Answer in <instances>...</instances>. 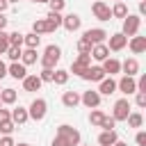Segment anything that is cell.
Segmentation results:
<instances>
[{"mask_svg": "<svg viewBox=\"0 0 146 146\" xmlns=\"http://www.w3.org/2000/svg\"><path fill=\"white\" fill-rule=\"evenodd\" d=\"M59 57H62V50H59V46L50 43V46H46V50H43V55H41V66H43V68H50V71H55V66H57Z\"/></svg>", "mask_w": 146, "mask_h": 146, "instance_id": "obj_1", "label": "cell"}, {"mask_svg": "<svg viewBox=\"0 0 146 146\" xmlns=\"http://www.w3.org/2000/svg\"><path fill=\"white\" fill-rule=\"evenodd\" d=\"M139 27H141V16H139V14H128V16L123 18V30H121V34H123V36H135V34L139 32Z\"/></svg>", "mask_w": 146, "mask_h": 146, "instance_id": "obj_2", "label": "cell"}, {"mask_svg": "<svg viewBox=\"0 0 146 146\" xmlns=\"http://www.w3.org/2000/svg\"><path fill=\"white\" fill-rule=\"evenodd\" d=\"M46 112H48V103H46L43 98H34V100L30 103V107H27V114H30L32 121H43Z\"/></svg>", "mask_w": 146, "mask_h": 146, "instance_id": "obj_3", "label": "cell"}, {"mask_svg": "<svg viewBox=\"0 0 146 146\" xmlns=\"http://www.w3.org/2000/svg\"><path fill=\"white\" fill-rule=\"evenodd\" d=\"M57 135H59V137H64L68 146H78V144H80V139H82V137H80V132H78L73 125H68V123L57 125Z\"/></svg>", "mask_w": 146, "mask_h": 146, "instance_id": "obj_4", "label": "cell"}, {"mask_svg": "<svg viewBox=\"0 0 146 146\" xmlns=\"http://www.w3.org/2000/svg\"><path fill=\"white\" fill-rule=\"evenodd\" d=\"M130 112H132V105H130V100H128V98H119V100L114 103L112 119H114V121H125Z\"/></svg>", "mask_w": 146, "mask_h": 146, "instance_id": "obj_5", "label": "cell"}, {"mask_svg": "<svg viewBox=\"0 0 146 146\" xmlns=\"http://www.w3.org/2000/svg\"><path fill=\"white\" fill-rule=\"evenodd\" d=\"M89 66H91V55H82V52H80V55L73 59V64H71V71H68V73L80 75V78H82V73H84Z\"/></svg>", "mask_w": 146, "mask_h": 146, "instance_id": "obj_6", "label": "cell"}, {"mask_svg": "<svg viewBox=\"0 0 146 146\" xmlns=\"http://www.w3.org/2000/svg\"><path fill=\"white\" fill-rule=\"evenodd\" d=\"M82 36H84V39H87L91 46H96V43H105V39H107L110 34H107L103 27H89V30H87Z\"/></svg>", "mask_w": 146, "mask_h": 146, "instance_id": "obj_7", "label": "cell"}, {"mask_svg": "<svg viewBox=\"0 0 146 146\" xmlns=\"http://www.w3.org/2000/svg\"><path fill=\"white\" fill-rule=\"evenodd\" d=\"M116 89H119L121 94H125V96H132V94H137V82H135V78L123 75V78L116 82Z\"/></svg>", "mask_w": 146, "mask_h": 146, "instance_id": "obj_8", "label": "cell"}, {"mask_svg": "<svg viewBox=\"0 0 146 146\" xmlns=\"http://www.w3.org/2000/svg\"><path fill=\"white\" fill-rule=\"evenodd\" d=\"M91 14H94V16L98 18V21H110V18H112L110 5H107V2H98V0H96V2L91 5Z\"/></svg>", "mask_w": 146, "mask_h": 146, "instance_id": "obj_9", "label": "cell"}, {"mask_svg": "<svg viewBox=\"0 0 146 146\" xmlns=\"http://www.w3.org/2000/svg\"><path fill=\"white\" fill-rule=\"evenodd\" d=\"M105 46H107V50L119 52V50H123V48L128 46V36H123L121 32H116V34H112V36H110V43H105Z\"/></svg>", "mask_w": 146, "mask_h": 146, "instance_id": "obj_10", "label": "cell"}, {"mask_svg": "<svg viewBox=\"0 0 146 146\" xmlns=\"http://www.w3.org/2000/svg\"><path fill=\"white\" fill-rule=\"evenodd\" d=\"M80 103H82V105H87L89 110H96V107L100 105V94H98V91H94V89H89V91H84V94L80 96Z\"/></svg>", "mask_w": 146, "mask_h": 146, "instance_id": "obj_11", "label": "cell"}, {"mask_svg": "<svg viewBox=\"0 0 146 146\" xmlns=\"http://www.w3.org/2000/svg\"><path fill=\"white\" fill-rule=\"evenodd\" d=\"M62 25H64L68 32H75V30H80L82 18H80L78 14H66V16H62Z\"/></svg>", "mask_w": 146, "mask_h": 146, "instance_id": "obj_12", "label": "cell"}, {"mask_svg": "<svg viewBox=\"0 0 146 146\" xmlns=\"http://www.w3.org/2000/svg\"><path fill=\"white\" fill-rule=\"evenodd\" d=\"M128 48H130L135 55H141V52H146V36H139V34L130 36V41H128Z\"/></svg>", "mask_w": 146, "mask_h": 146, "instance_id": "obj_13", "label": "cell"}, {"mask_svg": "<svg viewBox=\"0 0 146 146\" xmlns=\"http://www.w3.org/2000/svg\"><path fill=\"white\" fill-rule=\"evenodd\" d=\"M7 75H11L14 80H23V78L27 75V66H23L21 62H11V64L7 66Z\"/></svg>", "mask_w": 146, "mask_h": 146, "instance_id": "obj_14", "label": "cell"}, {"mask_svg": "<svg viewBox=\"0 0 146 146\" xmlns=\"http://www.w3.org/2000/svg\"><path fill=\"white\" fill-rule=\"evenodd\" d=\"M105 78V71L100 66H89L84 73H82V80H89V82H100Z\"/></svg>", "mask_w": 146, "mask_h": 146, "instance_id": "obj_15", "label": "cell"}, {"mask_svg": "<svg viewBox=\"0 0 146 146\" xmlns=\"http://www.w3.org/2000/svg\"><path fill=\"white\" fill-rule=\"evenodd\" d=\"M57 27H62V14L48 11V16H46V32H55Z\"/></svg>", "mask_w": 146, "mask_h": 146, "instance_id": "obj_16", "label": "cell"}, {"mask_svg": "<svg viewBox=\"0 0 146 146\" xmlns=\"http://www.w3.org/2000/svg\"><path fill=\"white\" fill-rule=\"evenodd\" d=\"M100 68L105 71V75H110V78H112L114 73H119V71H121V62H119L116 57H107V59L103 62V66H100Z\"/></svg>", "mask_w": 146, "mask_h": 146, "instance_id": "obj_17", "label": "cell"}, {"mask_svg": "<svg viewBox=\"0 0 146 146\" xmlns=\"http://www.w3.org/2000/svg\"><path fill=\"white\" fill-rule=\"evenodd\" d=\"M121 71H123L125 75H130V78H135V75L139 73V62H137L135 57H128L125 62H121Z\"/></svg>", "mask_w": 146, "mask_h": 146, "instance_id": "obj_18", "label": "cell"}, {"mask_svg": "<svg viewBox=\"0 0 146 146\" xmlns=\"http://www.w3.org/2000/svg\"><path fill=\"white\" fill-rule=\"evenodd\" d=\"M21 82H23V89H25V91H39L41 84H43V82L39 80V75H25Z\"/></svg>", "mask_w": 146, "mask_h": 146, "instance_id": "obj_19", "label": "cell"}, {"mask_svg": "<svg viewBox=\"0 0 146 146\" xmlns=\"http://www.w3.org/2000/svg\"><path fill=\"white\" fill-rule=\"evenodd\" d=\"M114 91H116V80L103 78V80H100V87H98V94H100V96H112Z\"/></svg>", "mask_w": 146, "mask_h": 146, "instance_id": "obj_20", "label": "cell"}, {"mask_svg": "<svg viewBox=\"0 0 146 146\" xmlns=\"http://www.w3.org/2000/svg\"><path fill=\"white\" fill-rule=\"evenodd\" d=\"M27 119H30V114H27V110L25 107H14L11 110V121H14V125H23V123H27Z\"/></svg>", "mask_w": 146, "mask_h": 146, "instance_id": "obj_21", "label": "cell"}, {"mask_svg": "<svg viewBox=\"0 0 146 146\" xmlns=\"http://www.w3.org/2000/svg\"><path fill=\"white\" fill-rule=\"evenodd\" d=\"M94 59H98V62H105L107 57H110V50H107V46L105 43H96V46H91V52H89Z\"/></svg>", "mask_w": 146, "mask_h": 146, "instance_id": "obj_22", "label": "cell"}, {"mask_svg": "<svg viewBox=\"0 0 146 146\" xmlns=\"http://www.w3.org/2000/svg\"><path fill=\"white\" fill-rule=\"evenodd\" d=\"M116 139H119L116 130H103V132L98 135V146H112Z\"/></svg>", "mask_w": 146, "mask_h": 146, "instance_id": "obj_23", "label": "cell"}, {"mask_svg": "<svg viewBox=\"0 0 146 146\" xmlns=\"http://www.w3.org/2000/svg\"><path fill=\"white\" fill-rule=\"evenodd\" d=\"M62 103H64V107H75V105H80V94L78 91H64L62 94Z\"/></svg>", "mask_w": 146, "mask_h": 146, "instance_id": "obj_24", "label": "cell"}, {"mask_svg": "<svg viewBox=\"0 0 146 146\" xmlns=\"http://www.w3.org/2000/svg\"><path fill=\"white\" fill-rule=\"evenodd\" d=\"M36 50L34 48H25L23 52H21V64L23 66H32V64H36Z\"/></svg>", "mask_w": 146, "mask_h": 146, "instance_id": "obj_25", "label": "cell"}, {"mask_svg": "<svg viewBox=\"0 0 146 146\" xmlns=\"http://www.w3.org/2000/svg\"><path fill=\"white\" fill-rule=\"evenodd\" d=\"M39 43H41V36L39 34H34V32H30V34H23V46L25 48H39Z\"/></svg>", "mask_w": 146, "mask_h": 146, "instance_id": "obj_26", "label": "cell"}, {"mask_svg": "<svg viewBox=\"0 0 146 146\" xmlns=\"http://www.w3.org/2000/svg\"><path fill=\"white\" fill-rule=\"evenodd\" d=\"M16 98H18V94H16L14 89H2V91H0V103H2V105H14Z\"/></svg>", "mask_w": 146, "mask_h": 146, "instance_id": "obj_27", "label": "cell"}, {"mask_svg": "<svg viewBox=\"0 0 146 146\" xmlns=\"http://www.w3.org/2000/svg\"><path fill=\"white\" fill-rule=\"evenodd\" d=\"M52 82L59 84V87H64V84L68 82V71H64V68H55V71H52Z\"/></svg>", "mask_w": 146, "mask_h": 146, "instance_id": "obj_28", "label": "cell"}, {"mask_svg": "<svg viewBox=\"0 0 146 146\" xmlns=\"http://www.w3.org/2000/svg\"><path fill=\"white\" fill-rule=\"evenodd\" d=\"M110 11H112V18H125V16H128L125 2H114V7H112Z\"/></svg>", "mask_w": 146, "mask_h": 146, "instance_id": "obj_29", "label": "cell"}, {"mask_svg": "<svg viewBox=\"0 0 146 146\" xmlns=\"http://www.w3.org/2000/svg\"><path fill=\"white\" fill-rule=\"evenodd\" d=\"M125 121H128L130 128H141V125H144V116H141V112H130Z\"/></svg>", "mask_w": 146, "mask_h": 146, "instance_id": "obj_30", "label": "cell"}, {"mask_svg": "<svg viewBox=\"0 0 146 146\" xmlns=\"http://www.w3.org/2000/svg\"><path fill=\"white\" fill-rule=\"evenodd\" d=\"M103 119H105V112H100V110H91V114H89V123H91V125H100Z\"/></svg>", "mask_w": 146, "mask_h": 146, "instance_id": "obj_31", "label": "cell"}, {"mask_svg": "<svg viewBox=\"0 0 146 146\" xmlns=\"http://www.w3.org/2000/svg\"><path fill=\"white\" fill-rule=\"evenodd\" d=\"M32 32H34V34H39V36H41V34H46V18H36V21L32 23Z\"/></svg>", "mask_w": 146, "mask_h": 146, "instance_id": "obj_32", "label": "cell"}, {"mask_svg": "<svg viewBox=\"0 0 146 146\" xmlns=\"http://www.w3.org/2000/svg\"><path fill=\"white\" fill-rule=\"evenodd\" d=\"M21 52H23V48H18V46H9L5 55H7L11 62H18V59H21Z\"/></svg>", "mask_w": 146, "mask_h": 146, "instance_id": "obj_33", "label": "cell"}, {"mask_svg": "<svg viewBox=\"0 0 146 146\" xmlns=\"http://www.w3.org/2000/svg\"><path fill=\"white\" fill-rule=\"evenodd\" d=\"M78 52H82V55H89V52H91V43H89L84 36L78 39Z\"/></svg>", "mask_w": 146, "mask_h": 146, "instance_id": "obj_34", "label": "cell"}, {"mask_svg": "<svg viewBox=\"0 0 146 146\" xmlns=\"http://www.w3.org/2000/svg\"><path fill=\"white\" fill-rule=\"evenodd\" d=\"M7 39H9V46H23V34L21 32H11V34H7Z\"/></svg>", "mask_w": 146, "mask_h": 146, "instance_id": "obj_35", "label": "cell"}, {"mask_svg": "<svg viewBox=\"0 0 146 146\" xmlns=\"http://www.w3.org/2000/svg\"><path fill=\"white\" fill-rule=\"evenodd\" d=\"M14 128H16V125H14L11 119H9V121H0V135H11Z\"/></svg>", "mask_w": 146, "mask_h": 146, "instance_id": "obj_36", "label": "cell"}, {"mask_svg": "<svg viewBox=\"0 0 146 146\" xmlns=\"http://www.w3.org/2000/svg\"><path fill=\"white\" fill-rule=\"evenodd\" d=\"M48 5H50V11H57V14H62V9H64L66 0H48Z\"/></svg>", "mask_w": 146, "mask_h": 146, "instance_id": "obj_37", "label": "cell"}, {"mask_svg": "<svg viewBox=\"0 0 146 146\" xmlns=\"http://www.w3.org/2000/svg\"><path fill=\"white\" fill-rule=\"evenodd\" d=\"M7 48H9V39H7V32H5V30H0V55H5V52H7Z\"/></svg>", "mask_w": 146, "mask_h": 146, "instance_id": "obj_38", "label": "cell"}, {"mask_svg": "<svg viewBox=\"0 0 146 146\" xmlns=\"http://www.w3.org/2000/svg\"><path fill=\"white\" fill-rule=\"evenodd\" d=\"M114 125H116V121H114L112 116H107V114H105V119H103V123H100L98 128H103V130H114Z\"/></svg>", "mask_w": 146, "mask_h": 146, "instance_id": "obj_39", "label": "cell"}, {"mask_svg": "<svg viewBox=\"0 0 146 146\" xmlns=\"http://www.w3.org/2000/svg\"><path fill=\"white\" fill-rule=\"evenodd\" d=\"M39 80H41V82H52V71H50V68H41Z\"/></svg>", "mask_w": 146, "mask_h": 146, "instance_id": "obj_40", "label": "cell"}, {"mask_svg": "<svg viewBox=\"0 0 146 146\" xmlns=\"http://www.w3.org/2000/svg\"><path fill=\"white\" fill-rule=\"evenodd\" d=\"M135 105L137 107H146V94L144 91H137L135 94Z\"/></svg>", "mask_w": 146, "mask_h": 146, "instance_id": "obj_41", "label": "cell"}, {"mask_svg": "<svg viewBox=\"0 0 146 146\" xmlns=\"http://www.w3.org/2000/svg\"><path fill=\"white\" fill-rule=\"evenodd\" d=\"M0 146H16V141L11 139V135H2L0 137Z\"/></svg>", "mask_w": 146, "mask_h": 146, "instance_id": "obj_42", "label": "cell"}, {"mask_svg": "<svg viewBox=\"0 0 146 146\" xmlns=\"http://www.w3.org/2000/svg\"><path fill=\"white\" fill-rule=\"evenodd\" d=\"M135 82H137V91L146 94V75H139V80H135Z\"/></svg>", "mask_w": 146, "mask_h": 146, "instance_id": "obj_43", "label": "cell"}, {"mask_svg": "<svg viewBox=\"0 0 146 146\" xmlns=\"http://www.w3.org/2000/svg\"><path fill=\"white\" fill-rule=\"evenodd\" d=\"M135 141H137V146H146V132H144V130H139V132H137V137H135Z\"/></svg>", "mask_w": 146, "mask_h": 146, "instance_id": "obj_44", "label": "cell"}, {"mask_svg": "<svg viewBox=\"0 0 146 146\" xmlns=\"http://www.w3.org/2000/svg\"><path fill=\"white\" fill-rule=\"evenodd\" d=\"M50 146H68V144H66V139H64V137H59V135H55V139L50 141Z\"/></svg>", "mask_w": 146, "mask_h": 146, "instance_id": "obj_45", "label": "cell"}, {"mask_svg": "<svg viewBox=\"0 0 146 146\" xmlns=\"http://www.w3.org/2000/svg\"><path fill=\"white\" fill-rule=\"evenodd\" d=\"M9 119H11V110L0 107V121H9Z\"/></svg>", "mask_w": 146, "mask_h": 146, "instance_id": "obj_46", "label": "cell"}, {"mask_svg": "<svg viewBox=\"0 0 146 146\" xmlns=\"http://www.w3.org/2000/svg\"><path fill=\"white\" fill-rule=\"evenodd\" d=\"M2 78H7V64L0 59V80H2Z\"/></svg>", "mask_w": 146, "mask_h": 146, "instance_id": "obj_47", "label": "cell"}, {"mask_svg": "<svg viewBox=\"0 0 146 146\" xmlns=\"http://www.w3.org/2000/svg\"><path fill=\"white\" fill-rule=\"evenodd\" d=\"M7 9H9V2L7 0H0V14H5Z\"/></svg>", "mask_w": 146, "mask_h": 146, "instance_id": "obj_48", "label": "cell"}, {"mask_svg": "<svg viewBox=\"0 0 146 146\" xmlns=\"http://www.w3.org/2000/svg\"><path fill=\"white\" fill-rule=\"evenodd\" d=\"M144 14H146V0L139 2V16H144Z\"/></svg>", "mask_w": 146, "mask_h": 146, "instance_id": "obj_49", "label": "cell"}, {"mask_svg": "<svg viewBox=\"0 0 146 146\" xmlns=\"http://www.w3.org/2000/svg\"><path fill=\"white\" fill-rule=\"evenodd\" d=\"M7 27V18H5V14H0V30H5Z\"/></svg>", "mask_w": 146, "mask_h": 146, "instance_id": "obj_50", "label": "cell"}, {"mask_svg": "<svg viewBox=\"0 0 146 146\" xmlns=\"http://www.w3.org/2000/svg\"><path fill=\"white\" fill-rule=\"evenodd\" d=\"M112 146H128V144H125V141H121V139H116V141H114Z\"/></svg>", "mask_w": 146, "mask_h": 146, "instance_id": "obj_51", "label": "cell"}, {"mask_svg": "<svg viewBox=\"0 0 146 146\" xmlns=\"http://www.w3.org/2000/svg\"><path fill=\"white\" fill-rule=\"evenodd\" d=\"M16 146H32V144H25V141H23V144H16Z\"/></svg>", "mask_w": 146, "mask_h": 146, "instance_id": "obj_52", "label": "cell"}, {"mask_svg": "<svg viewBox=\"0 0 146 146\" xmlns=\"http://www.w3.org/2000/svg\"><path fill=\"white\" fill-rule=\"evenodd\" d=\"M32 2H48V0H32Z\"/></svg>", "mask_w": 146, "mask_h": 146, "instance_id": "obj_53", "label": "cell"}, {"mask_svg": "<svg viewBox=\"0 0 146 146\" xmlns=\"http://www.w3.org/2000/svg\"><path fill=\"white\" fill-rule=\"evenodd\" d=\"M7 2H9V5H11V2H18V0H7Z\"/></svg>", "mask_w": 146, "mask_h": 146, "instance_id": "obj_54", "label": "cell"}, {"mask_svg": "<svg viewBox=\"0 0 146 146\" xmlns=\"http://www.w3.org/2000/svg\"><path fill=\"white\" fill-rule=\"evenodd\" d=\"M114 2H123V0H114Z\"/></svg>", "mask_w": 146, "mask_h": 146, "instance_id": "obj_55", "label": "cell"}, {"mask_svg": "<svg viewBox=\"0 0 146 146\" xmlns=\"http://www.w3.org/2000/svg\"><path fill=\"white\" fill-rule=\"evenodd\" d=\"M98 2H105V0H98Z\"/></svg>", "mask_w": 146, "mask_h": 146, "instance_id": "obj_56", "label": "cell"}, {"mask_svg": "<svg viewBox=\"0 0 146 146\" xmlns=\"http://www.w3.org/2000/svg\"><path fill=\"white\" fill-rule=\"evenodd\" d=\"M0 107H2V103H0Z\"/></svg>", "mask_w": 146, "mask_h": 146, "instance_id": "obj_57", "label": "cell"}, {"mask_svg": "<svg viewBox=\"0 0 146 146\" xmlns=\"http://www.w3.org/2000/svg\"><path fill=\"white\" fill-rule=\"evenodd\" d=\"M0 91H2V89H0Z\"/></svg>", "mask_w": 146, "mask_h": 146, "instance_id": "obj_58", "label": "cell"}]
</instances>
